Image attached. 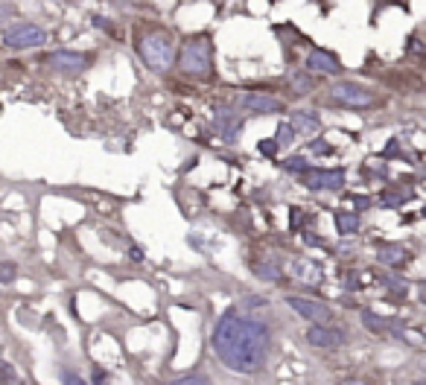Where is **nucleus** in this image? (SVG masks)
I'll list each match as a JSON object with an SVG mask.
<instances>
[{"instance_id": "f257e3e1", "label": "nucleus", "mask_w": 426, "mask_h": 385, "mask_svg": "<svg viewBox=\"0 0 426 385\" xmlns=\"http://www.w3.org/2000/svg\"><path fill=\"white\" fill-rule=\"evenodd\" d=\"M269 327L257 318L240 316L236 309H228L210 335L213 353L234 374H257L269 359Z\"/></svg>"}, {"instance_id": "f03ea898", "label": "nucleus", "mask_w": 426, "mask_h": 385, "mask_svg": "<svg viewBox=\"0 0 426 385\" xmlns=\"http://www.w3.org/2000/svg\"><path fill=\"white\" fill-rule=\"evenodd\" d=\"M137 53L144 59V64L155 74H163V70H170L173 62H175V38L173 33L167 30H146L140 33L137 38Z\"/></svg>"}, {"instance_id": "7ed1b4c3", "label": "nucleus", "mask_w": 426, "mask_h": 385, "mask_svg": "<svg viewBox=\"0 0 426 385\" xmlns=\"http://www.w3.org/2000/svg\"><path fill=\"white\" fill-rule=\"evenodd\" d=\"M178 67L187 76H207L210 74V41L205 35L187 38L178 53Z\"/></svg>"}, {"instance_id": "20e7f679", "label": "nucleus", "mask_w": 426, "mask_h": 385, "mask_svg": "<svg viewBox=\"0 0 426 385\" xmlns=\"http://www.w3.org/2000/svg\"><path fill=\"white\" fill-rule=\"evenodd\" d=\"M330 96L345 105V108H357V111H371V108H380V96H376L371 88L357 85V82H336L330 88Z\"/></svg>"}, {"instance_id": "39448f33", "label": "nucleus", "mask_w": 426, "mask_h": 385, "mask_svg": "<svg viewBox=\"0 0 426 385\" xmlns=\"http://www.w3.org/2000/svg\"><path fill=\"white\" fill-rule=\"evenodd\" d=\"M0 41H4V47H9V50H30V47L47 44V33L38 27V23L21 21V23L6 27L4 35H0Z\"/></svg>"}, {"instance_id": "423d86ee", "label": "nucleus", "mask_w": 426, "mask_h": 385, "mask_svg": "<svg viewBox=\"0 0 426 385\" xmlns=\"http://www.w3.org/2000/svg\"><path fill=\"white\" fill-rule=\"evenodd\" d=\"M287 306L295 309L298 316H301L304 321H310V324H330V321H333V309H330L327 304H321V301H313V298L289 295V298H287Z\"/></svg>"}, {"instance_id": "0eeeda50", "label": "nucleus", "mask_w": 426, "mask_h": 385, "mask_svg": "<svg viewBox=\"0 0 426 385\" xmlns=\"http://www.w3.org/2000/svg\"><path fill=\"white\" fill-rule=\"evenodd\" d=\"M213 120H217V132L225 143H236L243 134V117L234 105H213Z\"/></svg>"}, {"instance_id": "6e6552de", "label": "nucleus", "mask_w": 426, "mask_h": 385, "mask_svg": "<svg viewBox=\"0 0 426 385\" xmlns=\"http://www.w3.org/2000/svg\"><path fill=\"white\" fill-rule=\"evenodd\" d=\"M234 108L248 111V114H277V111H283L280 100H275V96H269V93H254V91H240V93H236Z\"/></svg>"}, {"instance_id": "1a4fd4ad", "label": "nucleus", "mask_w": 426, "mask_h": 385, "mask_svg": "<svg viewBox=\"0 0 426 385\" xmlns=\"http://www.w3.org/2000/svg\"><path fill=\"white\" fill-rule=\"evenodd\" d=\"M298 181L310 190H342L345 187V170H301Z\"/></svg>"}, {"instance_id": "9d476101", "label": "nucleus", "mask_w": 426, "mask_h": 385, "mask_svg": "<svg viewBox=\"0 0 426 385\" xmlns=\"http://www.w3.org/2000/svg\"><path fill=\"white\" fill-rule=\"evenodd\" d=\"M47 64L59 74H67V76H76L82 70L91 64V56L88 53H76V50H53L47 56Z\"/></svg>"}, {"instance_id": "9b49d317", "label": "nucleus", "mask_w": 426, "mask_h": 385, "mask_svg": "<svg viewBox=\"0 0 426 385\" xmlns=\"http://www.w3.org/2000/svg\"><path fill=\"white\" fill-rule=\"evenodd\" d=\"M306 342L313 347H321V350H336L345 345V333L342 330H333L330 324H310L306 327Z\"/></svg>"}, {"instance_id": "f8f14e48", "label": "nucleus", "mask_w": 426, "mask_h": 385, "mask_svg": "<svg viewBox=\"0 0 426 385\" xmlns=\"http://www.w3.org/2000/svg\"><path fill=\"white\" fill-rule=\"evenodd\" d=\"M306 70L333 76V74H342V62L330 50H310V53H306Z\"/></svg>"}, {"instance_id": "ddd939ff", "label": "nucleus", "mask_w": 426, "mask_h": 385, "mask_svg": "<svg viewBox=\"0 0 426 385\" xmlns=\"http://www.w3.org/2000/svg\"><path fill=\"white\" fill-rule=\"evenodd\" d=\"M292 275L301 280V283H321V266L313 260H295L292 263Z\"/></svg>"}, {"instance_id": "4468645a", "label": "nucleus", "mask_w": 426, "mask_h": 385, "mask_svg": "<svg viewBox=\"0 0 426 385\" xmlns=\"http://www.w3.org/2000/svg\"><path fill=\"white\" fill-rule=\"evenodd\" d=\"M289 123H292V129L301 132V134H316V132L321 129V120H318V114H313V111H295Z\"/></svg>"}, {"instance_id": "2eb2a0df", "label": "nucleus", "mask_w": 426, "mask_h": 385, "mask_svg": "<svg viewBox=\"0 0 426 385\" xmlns=\"http://www.w3.org/2000/svg\"><path fill=\"white\" fill-rule=\"evenodd\" d=\"M376 260H380L383 266H397V263L406 260V251H403V246H386L376 251Z\"/></svg>"}, {"instance_id": "dca6fc26", "label": "nucleus", "mask_w": 426, "mask_h": 385, "mask_svg": "<svg viewBox=\"0 0 426 385\" xmlns=\"http://www.w3.org/2000/svg\"><path fill=\"white\" fill-rule=\"evenodd\" d=\"M336 231L339 234H357L359 231V216L357 213H336Z\"/></svg>"}, {"instance_id": "f3484780", "label": "nucleus", "mask_w": 426, "mask_h": 385, "mask_svg": "<svg viewBox=\"0 0 426 385\" xmlns=\"http://www.w3.org/2000/svg\"><path fill=\"white\" fill-rule=\"evenodd\" d=\"M254 275H257L260 280H266V283H277V280L283 277L275 263H257V266H254Z\"/></svg>"}, {"instance_id": "a211bd4d", "label": "nucleus", "mask_w": 426, "mask_h": 385, "mask_svg": "<svg viewBox=\"0 0 426 385\" xmlns=\"http://www.w3.org/2000/svg\"><path fill=\"white\" fill-rule=\"evenodd\" d=\"M362 324H365L374 335H383V333L388 330V324H386L380 316H376V312H371V309H362Z\"/></svg>"}, {"instance_id": "6ab92c4d", "label": "nucleus", "mask_w": 426, "mask_h": 385, "mask_svg": "<svg viewBox=\"0 0 426 385\" xmlns=\"http://www.w3.org/2000/svg\"><path fill=\"white\" fill-rule=\"evenodd\" d=\"M295 129H292V123H280L277 126V134H275V140H277V146H292V140H295Z\"/></svg>"}, {"instance_id": "aec40b11", "label": "nucleus", "mask_w": 426, "mask_h": 385, "mask_svg": "<svg viewBox=\"0 0 426 385\" xmlns=\"http://www.w3.org/2000/svg\"><path fill=\"white\" fill-rule=\"evenodd\" d=\"M292 91H295V93H310V91H313V79H310V74H304V70L292 74Z\"/></svg>"}, {"instance_id": "412c9836", "label": "nucleus", "mask_w": 426, "mask_h": 385, "mask_svg": "<svg viewBox=\"0 0 426 385\" xmlns=\"http://www.w3.org/2000/svg\"><path fill=\"white\" fill-rule=\"evenodd\" d=\"M283 170H287V173H301V170H306V158H301V155L287 158V161H283Z\"/></svg>"}, {"instance_id": "4be33fe9", "label": "nucleus", "mask_w": 426, "mask_h": 385, "mask_svg": "<svg viewBox=\"0 0 426 385\" xmlns=\"http://www.w3.org/2000/svg\"><path fill=\"white\" fill-rule=\"evenodd\" d=\"M18 277L15 263H0V283H12Z\"/></svg>"}, {"instance_id": "5701e85b", "label": "nucleus", "mask_w": 426, "mask_h": 385, "mask_svg": "<svg viewBox=\"0 0 426 385\" xmlns=\"http://www.w3.org/2000/svg\"><path fill=\"white\" fill-rule=\"evenodd\" d=\"M18 379V371L9 365V362H4V359H0V382H15Z\"/></svg>"}, {"instance_id": "b1692460", "label": "nucleus", "mask_w": 426, "mask_h": 385, "mask_svg": "<svg viewBox=\"0 0 426 385\" xmlns=\"http://www.w3.org/2000/svg\"><path fill=\"white\" fill-rule=\"evenodd\" d=\"M310 152L327 158V155H333V146H330V143H324V140H313V143H310Z\"/></svg>"}, {"instance_id": "393cba45", "label": "nucleus", "mask_w": 426, "mask_h": 385, "mask_svg": "<svg viewBox=\"0 0 426 385\" xmlns=\"http://www.w3.org/2000/svg\"><path fill=\"white\" fill-rule=\"evenodd\" d=\"M257 149L263 152V155H269V158H272V155H275L280 146H277V140H275V137H269V140H260V143H257Z\"/></svg>"}, {"instance_id": "a878e982", "label": "nucleus", "mask_w": 426, "mask_h": 385, "mask_svg": "<svg viewBox=\"0 0 426 385\" xmlns=\"http://www.w3.org/2000/svg\"><path fill=\"white\" fill-rule=\"evenodd\" d=\"M266 304H269L266 298H246V301H243V306H248V309H257V306H266Z\"/></svg>"}, {"instance_id": "bb28decb", "label": "nucleus", "mask_w": 426, "mask_h": 385, "mask_svg": "<svg viewBox=\"0 0 426 385\" xmlns=\"http://www.w3.org/2000/svg\"><path fill=\"white\" fill-rule=\"evenodd\" d=\"M6 18H12V9L6 4H0V21H6Z\"/></svg>"}, {"instance_id": "cd10ccee", "label": "nucleus", "mask_w": 426, "mask_h": 385, "mask_svg": "<svg viewBox=\"0 0 426 385\" xmlns=\"http://www.w3.org/2000/svg\"><path fill=\"white\" fill-rule=\"evenodd\" d=\"M357 207H359V210H365V207H371V202H368L365 196H359V199H357Z\"/></svg>"}, {"instance_id": "c85d7f7f", "label": "nucleus", "mask_w": 426, "mask_h": 385, "mask_svg": "<svg viewBox=\"0 0 426 385\" xmlns=\"http://www.w3.org/2000/svg\"><path fill=\"white\" fill-rule=\"evenodd\" d=\"M91 379H93V382H103V379H105V371H93Z\"/></svg>"}]
</instances>
